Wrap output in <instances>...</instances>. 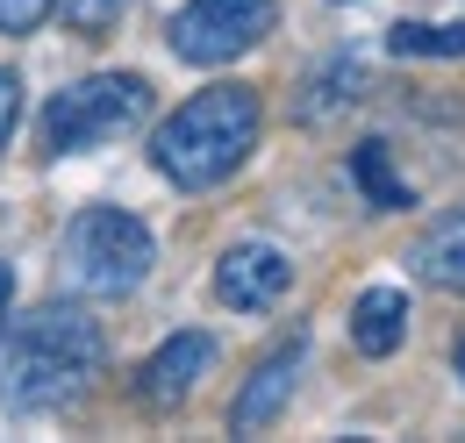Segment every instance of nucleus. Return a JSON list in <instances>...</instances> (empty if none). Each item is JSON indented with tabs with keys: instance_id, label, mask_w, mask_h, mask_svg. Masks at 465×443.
Returning <instances> with one entry per match:
<instances>
[{
	"instance_id": "20e7f679",
	"label": "nucleus",
	"mask_w": 465,
	"mask_h": 443,
	"mask_svg": "<svg viewBox=\"0 0 465 443\" xmlns=\"http://www.w3.org/2000/svg\"><path fill=\"white\" fill-rule=\"evenodd\" d=\"M143 114H151V86L136 72H94V79H79V86L44 101V151L51 158L101 151V143L129 136Z\"/></svg>"
},
{
	"instance_id": "a211bd4d",
	"label": "nucleus",
	"mask_w": 465,
	"mask_h": 443,
	"mask_svg": "<svg viewBox=\"0 0 465 443\" xmlns=\"http://www.w3.org/2000/svg\"><path fill=\"white\" fill-rule=\"evenodd\" d=\"M459 379H465V330H459Z\"/></svg>"
},
{
	"instance_id": "9d476101",
	"label": "nucleus",
	"mask_w": 465,
	"mask_h": 443,
	"mask_svg": "<svg viewBox=\"0 0 465 443\" xmlns=\"http://www.w3.org/2000/svg\"><path fill=\"white\" fill-rule=\"evenodd\" d=\"M408 265L430 279V286H459L465 293V208H451L444 222H430L408 251Z\"/></svg>"
},
{
	"instance_id": "ddd939ff",
	"label": "nucleus",
	"mask_w": 465,
	"mask_h": 443,
	"mask_svg": "<svg viewBox=\"0 0 465 443\" xmlns=\"http://www.w3.org/2000/svg\"><path fill=\"white\" fill-rule=\"evenodd\" d=\"M351 172H358V186H365L380 208H408V186L394 179V158H387V143H358Z\"/></svg>"
},
{
	"instance_id": "1a4fd4ad",
	"label": "nucleus",
	"mask_w": 465,
	"mask_h": 443,
	"mask_svg": "<svg viewBox=\"0 0 465 443\" xmlns=\"http://www.w3.org/2000/svg\"><path fill=\"white\" fill-rule=\"evenodd\" d=\"M408 336V293L401 286H365L358 308H351V343L365 358H394Z\"/></svg>"
},
{
	"instance_id": "39448f33",
	"label": "nucleus",
	"mask_w": 465,
	"mask_h": 443,
	"mask_svg": "<svg viewBox=\"0 0 465 443\" xmlns=\"http://www.w3.org/2000/svg\"><path fill=\"white\" fill-rule=\"evenodd\" d=\"M280 22V0H186L165 22V44L186 64H230V57L258 51Z\"/></svg>"
},
{
	"instance_id": "f03ea898",
	"label": "nucleus",
	"mask_w": 465,
	"mask_h": 443,
	"mask_svg": "<svg viewBox=\"0 0 465 443\" xmlns=\"http://www.w3.org/2000/svg\"><path fill=\"white\" fill-rule=\"evenodd\" d=\"M258 129H265L258 94L236 86V79H223V86L179 101V108L151 129V165L165 172L179 193H208V186H223V179H236V172L251 165Z\"/></svg>"
},
{
	"instance_id": "dca6fc26",
	"label": "nucleus",
	"mask_w": 465,
	"mask_h": 443,
	"mask_svg": "<svg viewBox=\"0 0 465 443\" xmlns=\"http://www.w3.org/2000/svg\"><path fill=\"white\" fill-rule=\"evenodd\" d=\"M15 114H22V79L0 64V151H7V136H15Z\"/></svg>"
},
{
	"instance_id": "423d86ee",
	"label": "nucleus",
	"mask_w": 465,
	"mask_h": 443,
	"mask_svg": "<svg viewBox=\"0 0 465 443\" xmlns=\"http://www.w3.org/2000/svg\"><path fill=\"white\" fill-rule=\"evenodd\" d=\"M293 293V258L280 243H230L223 258H215V300L236 308V315H265V308H280Z\"/></svg>"
},
{
	"instance_id": "7ed1b4c3",
	"label": "nucleus",
	"mask_w": 465,
	"mask_h": 443,
	"mask_svg": "<svg viewBox=\"0 0 465 443\" xmlns=\"http://www.w3.org/2000/svg\"><path fill=\"white\" fill-rule=\"evenodd\" d=\"M58 265H64V286L86 293V300H122L136 293L151 265H158V236L129 208H79L58 236Z\"/></svg>"
},
{
	"instance_id": "4468645a",
	"label": "nucleus",
	"mask_w": 465,
	"mask_h": 443,
	"mask_svg": "<svg viewBox=\"0 0 465 443\" xmlns=\"http://www.w3.org/2000/svg\"><path fill=\"white\" fill-rule=\"evenodd\" d=\"M51 15H58V0H0V36H29Z\"/></svg>"
},
{
	"instance_id": "0eeeda50",
	"label": "nucleus",
	"mask_w": 465,
	"mask_h": 443,
	"mask_svg": "<svg viewBox=\"0 0 465 443\" xmlns=\"http://www.w3.org/2000/svg\"><path fill=\"white\" fill-rule=\"evenodd\" d=\"M208 372H215V336H208V330H179V336H165V343L143 358L136 393H143L151 408H179Z\"/></svg>"
},
{
	"instance_id": "f8f14e48",
	"label": "nucleus",
	"mask_w": 465,
	"mask_h": 443,
	"mask_svg": "<svg viewBox=\"0 0 465 443\" xmlns=\"http://www.w3.org/2000/svg\"><path fill=\"white\" fill-rule=\"evenodd\" d=\"M387 51H394V57H465V22H451V29L394 22V29H387Z\"/></svg>"
},
{
	"instance_id": "9b49d317",
	"label": "nucleus",
	"mask_w": 465,
	"mask_h": 443,
	"mask_svg": "<svg viewBox=\"0 0 465 443\" xmlns=\"http://www.w3.org/2000/svg\"><path fill=\"white\" fill-rule=\"evenodd\" d=\"M358 94H365V64H358V57H330L322 72H308V79H301L293 114H301V122H330V114H344Z\"/></svg>"
},
{
	"instance_id": "6e6552de",
	"label": "nucleus",
	"mask_w": 465,
	"mask_h": 443,
	"mask_svg": "<svg viewBox=\"0 0 465 443\" xmlns=\"http://www.w3.org/2000/svg\"><path fill=\"white\" fill-rule=\"evenodd\" d=\"M301 365H308V336H287L272 358H258V372H251V379H243V393L230 400V429H236V437H258V429L287 408Z\"/></svg>"
},
{
	"instance_id": "2eb2a0df",
	"label": "nucleus",
	"mask_w": 465,
	"mask_h": 443,
	"mask_svg": "<svg viewBox=\"0 0 465 443\" xmlns=\"http://www.w3.org/2000/svg\"><path fill=\"white\" fill-rule=\"evenodd\" d=\"M115 15H122V0H72V7H64V22H72V29H86V36H94V29H108Z\"/></svg>"
},
{
	"instance_id": "f257e3e1",
	"label": "nucleus",
	"mask_w": 465,
	"mask_h": 443,
	"mask_svg": "<svg viewBox=\"0 0 465 443\" xmlns=\"http://www.w3.org/2000/svg\"><path fill=\"white\" fill-rule=\"evenodd\" d=\"M108 365V336L79 300H44L0 330V400L7 408H64Z\"/></svg>"
},
{
	"instance_id": "f3484780",
	"label": "nucleus",
	"mask_w": 465,
	"mask_h": 443,
	"mask_svg": "<svg viewBox=\"0 0 465 443\" xmlns=\"http://www.w3.org/2000/svg\"><path fill=\"white\" fill-rule=\"evenodd\" d=\"M7 300H15V272L0 265V322H7Z\"/></svg>"
}]
</instances>
